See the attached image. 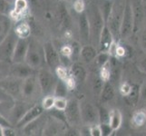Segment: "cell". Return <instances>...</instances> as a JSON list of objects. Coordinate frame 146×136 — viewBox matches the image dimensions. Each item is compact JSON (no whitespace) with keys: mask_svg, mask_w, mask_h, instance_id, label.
<instances>
[{"mask_svg":"<svg viewBox=\"0 0 146 136\" xmlns=\"http://www.w3.org/2000/svg\"><path fill=\"white\" fill-rule=\"evenodd\" d=\"M18 36L14 30H10L7 36L0 43V61L12 64L13 54L16 48Z\"/></svg>","mask_w":146,"mask_h":136,"instance_id":"cell-5","label":"cell"},{"mask_svg":"<svg viewBox=\"0 0 146 136\" xmlns=\"http://www.w3.org/2000/svg\"><path fill=\"white\" fill-rule=\"evenodd\" d=\"M115 41V39L113 36L112 32L110 31L108 27L105 25L103 28V31L101 33V36L98 42V51L99 52H108L112 44Z\"/></svg>","mask_w":146,"mask_h":136,"instance_id":"cell-17","label":"cell"},{"mask_svg":"<svg viewBox=\"0 0 146 136\" xmlns=\"http://www.w3.org/2000/svg\"><path fill=\"white\" fill-rule=\"evenodd\" d=\"M29 46V38H18L12 57V63H24Z\"/></svg>","mask_w":146,"mask_h":136,"instance_id":"cell-16","label":"cell"},{"mask_svg":"<svg viewBox=\"0 0 146 136\" xmlns=\"http://www.w3.org/2000/svg\"><path fill=\"white\" fill-rule=\"evenodd\" d=\"M85 12L87 14L90 24V33H91L90 43L97 47L101 33H102L103 28L106 25V23H105V20L99 8V6L94 4L93 1L86 6Z\"/></svg>","mask_w":146,"mask_h":136,"instance_id":"cell-1","label":"cell"},{"mask_svg":"<svg viewBox=\"0 0 146 136\" xmlns=\"http://www.w3.org/2000/svg\"><path fill=\"white\" fill-rule=\"evenodd\" d=\"M98 113H99V123H109L111 111H108L104 106H100L98 107Z\"/></svg>","mask_w":146,"mask_h":136,"instance_id":"cell-33","label":"cell"},{"mask_svg":"<svg viewBox=\"0 0 146 136\" xmlns=\"http://www.w3.org/2000/svg\"><path fill=\"white\" fill-rule=\"evenodd\" d=\"M133 8V15L134 20V29L133 34H136L140 28L144 19V5L143 0H131Z\"/></svg>","mask_w":146,"mask_h":136,"instance_id":"cell-14","label":"cell"},{"mask_svg":"<svg viewBox=\"0 0 146 136\" xmlns=\"http://www.w3.org/2000/svg\"><path fill=\"white\" fill-rule=\"evenodd\" d=\"M73 7H74V11L80 14V13L84 12L85 8H86V4H85L84 0H75V1L73 3Z\"/></svg>","mask_w":146,"mask_h":136,"instance_id":"cell-40","label":"cell"},{"mask_svg":"<svg viewBox=\"0 0 146 136\" xmlns=\"http://www.w3.org/2000/svg\"><path fill=\"white\" fill-rule=\"evenodd\" d=\"M37 89H40V86L36 74L24 79L22 83V97L26 99L33 97L37 93Z\"/></svg>","mask_w":146,"mask_h":136,"instance_id":"cell-13","label":"cell"},{"mask_svg":"<svg viewBox=\"0 0 146 136\" xmlns=\"http://www.w3.org/2000/svg\"><path fill=\"white\" fill-rule=\"evenodd\" d=\"M126 54V51H125V48L123 46H122V45L118 44L117 46V49H116V54H115V57H123L124 55Z\"/></svg>","mask_w":146,"mask_h":136,"instance_id":"cell-49","label":"cell"},{"mask_svg":"<svg viewBox=\"0 0 146 136\" xmlns=\"http://www.w3.org/2000/svg\"><path fill=\"white\" fill-rule=\"evenodd\" d=\"M124 100L129 105L131 106H135L137 105L140 99V86L135 84H133L132 90L130 91V93L124 96Z\"/></svg>","mask_w":146,"mask_h":136,"instance_id":"cell-23","label":"cell"},{"mask_svg":"<svg viewBox=\"0 0 146 136\" xmlns=\"http://www.w3.org/2000/svg\"><path fill=\"white\" fill-rule=\"evenodd\" d=\"M67 104H68V101L65 97H55L54 108L59 111H64L67 107Z\"/></svg>","mask_w":146,"mask_h":136,"instance_id":"cell-37","label":"cell"},{"mask_svg":"<svg viewBox=\"0 0 146 136\" xmlns=\"http://www.w3.org/2000/svg\"><path fill=\"white\" fill-rule=\"evenodd\" d=\"M143 2H144V1H145V0H143Z\"/></svg>","mask_w":146,"mask_h":136,"instance_id":"cell-53","label":"cell"},{"mask_svg":"<svg viewBox=\"0 0 146 136\" xmlns=\"http://www.w3.org/2000/svg\"><path fill=\"white\" fill-rule=\"evenodd\" d=\"M60 54L64 57H67L69 59L72 60V56H73V47L72 45H64V46L61 47L60 49Z\"/></svg>","mask_w":146,"mask_h":136,"instance_id":"cell-39","label":"cell"},{"mask_svg":"<svg viewBox=\"0 0 146 136\" xmlns=\"http://www.w3.org/2000/svg\"><path fill=\"white\" fill-rule=\"evenodd\" d=\"M125 5H126V0H113L112 10H111V13L106 21V26L112 32L116 41L120 38V28L124 13Z\"/></svg>","mask_w":146,"mask_h":136,"instance_id":"cell-2","label":"cell"},{"mask_svg":"<svg viewBox=\"0 0 146 136\" xmlns=\"http://www.w3.org/2000/svg\"><path fill=\"white\" fill-rule=\"evenodd\" d=\"M54 100H55V96L54 94L46 95L42 100V103H41L44 110L50 111L51 109H53L54 106Z\"/></svg>","mask_w":146,"mask_h":136,"instance_id":"cell-31","label":"cell"},{"mask_svg":"<svg viewBox=\"0 0 146 136\" xmlns=\"http://www.w3.org/2000/svg\"><path fill=\"white\" fill-rule=\"evenodd\" d=\"M115 95V90L113 84L110 81H107L104 83V88L102 90V93L100 94V101L102 103H109L111 102Z\"/></svg>","mask_w":146,"mask_h":136,"instance_id":"cell-20","label":"cell"},{"mask_svg":"<svg viewBox=\"0 0 146 136\" xmlns=\"http://www.w3.org/2000/svg\"><path fill=\"white\" fill-rule=\"evenodd\" d=\"M15 98L10 95L3 87L0 86V103H13Z\"/></svg>","mask_w":146,"mask_h":136,"instance_id":"cell-38","label":"cell"},{"mask_svg":"<svg viewBox=\"0 0 146 136\" xmlns=\"http://www.w3.org/2000/svg\"><path fill=\"white\" fill-rule=\"evenodd\" d=\"M110 67H111V64H110V62H108L106 64H104L102 68H100V76L104 82L110 81L111 75H112Z\"/></svg>","mask_w":146,"mask_h":136,"instance_id":"cell-35","label":"cell"},{"mask_svg":"<svg viewBox=\"0 0 146 136\" xmlns=\"http://www.w3.org/2000/svg\"><path fill=\"white\" fill-rule=\"evenodd\" d=\"M140 45L142 49L143 50V52L146 54V26L143 29L142 33H141L140 36Z\"/></svg>","mask_w":146,"mask_h":136,"instance_id":"cell-44","label":"cell"},{"mask_svg":"<svg viewBox=\"0 0 146 136\" xmlns=\"http://www.w3.org/2000/svg\"><path fill=\"white\" fill-rule=\"evenodd\" d=\"M0 136H3V127L0 125Z\"/></svg>","mask_w":146,"mask_h":136,"instance_id":"cell-50","label":"cell"},{"mask_svg":"<svg viewBox=\"0 0 146 136\" xmlns=\"http://www.w3.org/2000/svg\"><path fill=\"white\" fill-rule=\"evenodd\" d=\"M68 88L66 86L65 83L63 81V80H58L56 86H55L54 92V95L55 97H65V95L67 94Z\"/></svg>","mask_w":146,"mask_h":136,"instance_id":"cell-29","label":"cell"},{"mask_svg":"<svg viewBox=\"0 0 146 136\" xmlns=\"http://www.w3.org/2000/svg\"><path fill=\"white\" fill-rule=\"evenodd\" d=\"M137 67L142 73L146 74V54L143 58L140 59V61H139V63L137 64Z\"/></svg>","mask_w":146,"mask_h":136,"instance_id":"cell-46","label":"cell"},{"mask_svg":"<svg viewBox=\"0 0 146 136\" xmlns=\"http://www.w3.org/2000/svg\"><path fill=\"white\" fill-rule=\"evenodd\" d=\"M123 123V115L122 113L118 109H113L111 110L110 113V121L109 124L111 127L113 129V131H117L120 129L121 125Z\"/></svg>","mask_w":146,"mask_h":136,"instance_id":"cell-24","label":"cell"},{"mask_svg":"<svg viewBox=\"0 0 146 136\" xmlns=\"http://www.w3.org/2000/svg\"><path fill=\"white\" fill-rule=\"evenodd\" d=\"M14 31L18 38H30L31 36V27L26 21H21L17 24Z\"/></svg>","mask_w":146,"mask_h":136,"instance_id":"cell-21","label":"cell"},{"mask_svg":"<svg viewBox=\"0 0 146 136\" xmlns=\"http://www.w3.org/2000/svg\"><path fill=\"white\" fill-rule=\"evenodd\" d=\"M90 135H92V136H103L100 123L93 124L90 126Z\"/></svg>","mask_w":146,"mask_h":136,"instance_id":"cell-43","label":"cell"},{"mask_svg":"<svg viewBox=\"0 0 146 136\" xmlns=\"http://www.w3.org/2000/svg\"><path fill=\"white\" fill-rule=\"evenodd\" d=\"M111 58H112V56H111L109 52H99L94 59V63L97 65V67L100 69L104 64H106L108 62H110Z\"/></svg>","mask_w":146,"mask_h":136,"instance_id":"cell-28","label":"cell"},{"mask_svg":"<svg viewBox=\"0 0 146 136\" xmlns=\"http://www.w3.org/2000/svg\"><path fill=\"white\" fill-rule=\"evenodd\" d=\"M22 83L23 80L9 75L0 81V86L3 87L14 98L22 97Z\"/></svg>","mask_w":146,"mask_h":136,"instance_id":"cell-9","label":"cell"},{"mask_svg":"<svg viewBox=\"0 0 146 136\" xmlns=\"http://www.w3.org/2000/svg\"><path fill=\"white\" fill-rule=\"evenodd\" d=\"M8 1H10V2H12V3H14V2H15V0H8Z\"/></svg>","mask_w":146,"mask_h":136,"instance_id":"cell-52","label":"cell"},{"mask_svg":"<svg viewBox=\"0 0 146 136\" xmlns=\"http://www.w3.org/2000/svg\"><path fill=\"white\" fill-rule=\"evenodd\" d=\"M59 21L61 23V27L66 29L70 27V24H71V18H70L69 14L64 5L60 6L59 7Z\"/></svg>","mask_w":146,"mask_h":136,"instance_id":"cell-27","label":"cell"},{"mask_svg":"<svg viewBox=\"0 0 146 136\" xmlns=\"http://www.w3.org/2000/svg\"><path fill=\"white\" fill-rule=\"evenodd\" d=\"M10 64L9 63L0 61V81L7 78L10 74Z\"/></svg>","mask_w":146,"mask_h":136,"instance_id":"cell-36","label":"cell"},{"mask_svg":"<svg viewBox=\"0 0 146 136\" xmlns=\"http://www.w3.org/2000/svg\"><path fill=\"white\" fill-rule=\"evenodd\" d=\"M27 7L28 4L27 0H15L13 10L9 17L13 18H17L18 17H21L27 9Z\"/></svg>","mask_w":146,"mask_h":136,"instance_id":"cell-25","label":"cell"},{"mask_svg":"<svg viewBox=\"0 0 146 136\" xmlns=\"http://www.w3.org/2000/svg\"><path fill=\"white\" fill-rule=\"evenodd\" d=\"M0 125H1L3 128L13 127V123L10 122V120L2 113H0Z\"/></svg>","mask_w":146,"mask_h":136,"instance_id":"cell-45","label":"cell"},{"mask_svg":"<svg viewBox=\"0 0 146 136\" xmlns=\"http://www.w3.org/2000/svg\"><path fill=\"white\" fill-rule=\"evenodd\" d=\"M140 99L146 102V81L140 86Z\"/></svg>","mask_w":146,"mask_h":136,"instance_id":"cell-47","label":"cell"},{"mask_svg":"<svg viewBox=\"0 0 146 136\" xmlns=\"http://www.w3.org/2000/svg\"><path fill=\"white\" fill-rule=\"evenodd\" d=\"M36 69L30 66L26 62L24 63H12L10 64V74L14 77L24 80L34 74H36Z\"/></svg>","mask_w":146,"mask_h":136,"instance_id":"cell-10","label":"cell"},{"mask_svg":"<svg viewBox=\"0 0 146 136\" xmlns=\"http://www.w3.org/2000/svg\"><path fill=\"white\" fill-rule=\"evenodd\" d=\"M104 81L101 78V76L99 75V76L97 77H94V80H93V90L95 94H97L98 96H100L101 93H102V90L104 88Z\"/></svg>","mask_w":146,"mask_h":136,"instance_id":"cell-32","label":"cell"},{"mask_svg":"<svg viewBox=\"0 0 146 136\" xmlns=\"http://www.w3.org/2000/svg\"><path fill=\"white\" fill-rule=\"evenodd\" d=\"M71 75L77 83H84L87 78V71L84 65L79 62H74L71 65Z\"/></svg>","mask_w":146,"mask_h":136,"instance_id":"cell-19","label":"cell"},{"mask_svg":"<svg viewBox=\"0 0 146 136\" xmlns=\"http://www.w3.org/2000/svg\"><path fill=\"white\" fill-rule=\"evenodd\" d=\"M132 124L136 128H141L146 124V111L145 110H138L136 111L132 117Z\"/></svg>","mask_w":146,"mask_h":136,"instance_id":"cell-26","label":"cell"},{"mask_svg":"<svg viewBox=\"0 0 146 136\" xmlns=\"http://www.w3.org/2000/svg\"><path fill=\"white\" fill-rule=\"evenodd\" d=\"M17 134L14 127H6L3 128V136H15Z\"/></svg>","mask_w":146,"mask_h":136,"instance_id":"cell-48","label":"cell"},{"mask_svg":"<svg viewBox=\"0 0 146 136\" xmlns=\"http://www.w3.org/2000/svg\"><path fill=\"white\" fill-rule=\"evenodd\" d=\"M10 30H11V21L9 19V16L0 14V43L7 36Z\"/></svg>","mask_w":146,"mask_h":136,"instance_id":"cell-22","label":"cell"},{"mask_svg":"<svg viewBox=\"0 0 146 136\" xmlns=\"http://www.w3.org/2000/svg\"><path fill=\"white\" fill-rule=\"evenodd\" d=\"M100 126H101V130H102L103 136H110L114 132L113 129L111 127V125L109 123H100Z\"/></svg>","mask_w":146,"mask_h":136,"instance_id":"cell-42","label":"cell"},{"mask_svg":"<svg viewBox=\"0 0 146 136\" xmlns=\"http://www.w3.org/2000/svg\"><path fill=\"white\" fill-rule=\"evenodd\" d=\"M133 87V84H130L128 82H124L121 84L120 86V94L123 95V96H126V95L130 93V91L132 90Z\"/></svg>","mask_w":146,"mask_h":136,"instance_id":"cell-41","label":"cell"},{"mask_svg":"<svg viewBox=\"0 0 146 136\" xmlns=\"http://www.w3.org/2000/svg\"><path fill=\"white\" fill-rule=\"evenodd\" d=\"M134 29V20L133 15V8L131 0H126L125 5L124 13L121 24L120 28V38L121 39H127L133 34Z\"/></svg>","mask_w":146,"mask_h":136,"instance_id":"cell-6","label":"cell"},{"mask_svg":"<svg viewBox=\"0 0 146 136\" xmlns=\"http://www.w3.org/2000/svg\"><path fill=\"white\" fill-rule=\"evenodd\" d=\"M99 53L96 46H94L92 44H84L80 52V58L83 60V62L90 64L94 61L97 54Z\"/></svg>","mask_w":146,"mask_h":136,"instance_id":"cell-18","label":"cell"},{"mask_svg":"<svg viewBox=\"0 0 146 136\" xmlns=\"http://www.w3.org/2000/svg\"><path fill=\"white\" fill-rule=\"evenodd\" d=\"M44 108L41 104H36L27 110V112L23 114V116L18 120V122L16 123L17 128H24L29 123L34 122L35 120L40 117L44 113Z\"/></svg>","mask_w":146,"mask_h":136,"instance_id":"cell-11","label":"cell"},{"mask_svg":"<svg viewBox=\"0 0 146 136\" xmlns=\"http://www.w3.org/2000/svg\"><path fill=\"white\" fill-rule=\"evenodd\" d=\"M14 7V3L8 0H0V14L10 16Z\"/></svg>","mask_w":146,"mask_h":136,"instance_id":"cell-30","label":"cell"},{"mask_svg":"<svg viewBox=\"0 0 146 136\" xmlns=\"http://www.w3.org/2000/svg\"><path fill=\"white\" fill-rule=\"evenodd\" d=\"M84 1L85 2V4H86V6L89 4V3H91L92 2V0H84Z\"/></svg>","mask_w":146,"mask_h":136,"instance_id":"cell-51","label":"cell"},{"mask_svg":"<svg viewBox=\"0 0 146 136\" xmlns=\"http://www.w3.org/2000/svg\"><path fill=\"white\" fill-rule=\"evenodd\" d=\"M44 51L46 64L50 69L55 70L61 64V54L54 47L52 42H46L44 44Z\"/></svg>","mask_w":146,"mask_h":136,"instance_id":"cell-8","label":"cell"},{"mask_svg":"<svg viewBox=\"0 0 146 136\" xmlns=\"http://www.w3.org/2000/svg\"><path fill=\"white\" fill-rule=\"evenodd\" d=\"M25 62L36 70L42 68L46 64L44 44H41L36 39L29 38V46Z\"/></svg>","mask_w":146,"mask_h":136,"instance_id":"cell-3","label":"cell"},{"mask_svg":"<svg viewBox=\"0 0 146 136\" xmlns=\"http://www.w3.org/2000/svg\"><path fill=\"white\" fill-rule=\"evenodd\" d=\"M80 109H81V118L83 123L88 126L99 123L98 108L94 105L88 102H84L80 103Z\"/></svg>","mask_w":146,"mask_h":136,"instance_id":"cell-7","label":"cell"},{"mask_svg":"<svg viewBox=\"0 0 146 136\" xmlns=\"http://www.w3.org/2000/svg\"><path fill=\"white\" fill-rule=\"evenodd\" d=\"M64 114L67 122L71 124H77L81 123V109H80V103L78 101L75 99L68 101L67 107L64 110Z\"/></svg>","mask_w":146,"mask_h":136,"instance_id":"cell-12","label":"cell"},{"mask_svg":"<svg viewBox=\"0 0 146 136\" xmlns=\"http://www.w3.org/2000/svg\"><path fill=\"white\" fill-rule=\"evenodd\" d=\"M51 70L52 69H50L49 67L46 68L43 66L42 68L38 69L36 74L41 93L44 96L49 94H54L55 86H56L58 81Z\"/></svg>","mask_w":146,"mask_h":136,"instance_id":"cell-4","label":"cell"},{"mask_svg":"<svg viewBox=\"0 0 146 136\" xmlns=\"http://www.w3.org/2000/svg\"><path fill=\"white\" fill-rule=\"evenodd\" d=\"M78 31H79V36L81 38V41L84 44H89L90 43V24L87 14L85 12V10L84 12L79 14L78 17Z\"/></svg>","mask_w":146,"mask_h":136,"instance_id":"cell-15","label":"cell"},{"mask_svg":"<svg viewBox=\"0 0 146 136\" xmlns=\"http://www.w3.org/2000/svg\"><path fill=\"white\" fill-rule=\"evenodd\" d=\"M54 72L56 74L57 77L60 80H63V81H65L68 77L71 76V72H68L66 66H64V65L60 64L59 66L54 70Z\"/></svg>","mask_w":146,"mask_h":136,"instance_id":"cell-34","label":"cell"}]
</instances>
